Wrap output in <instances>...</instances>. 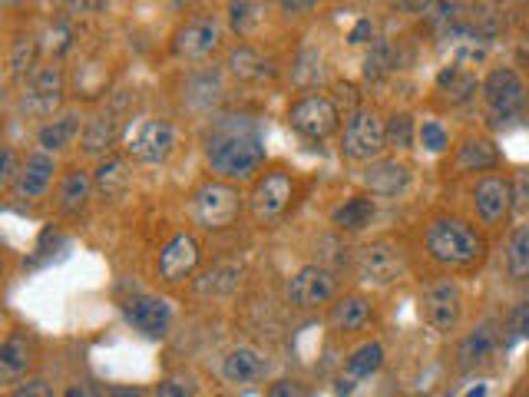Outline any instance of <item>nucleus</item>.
<instances>
[{"label":"nucleus","instance_id":"2f4dec72","mask_svg":"<svg viewBox=\"0 0 529 397\" xmlns=\"http://www.w3.org/2000/svg\"><path fill=\"white\" fill-rule=\"evenodd\" d=\"M377 216V202L371 192H361V196H351L338 202V206L331 209V225L338 232H364L367 225L374 222Z\"/></svg>","mask_w":529,"mask_h":397},{"label":"nucleus","instance_id":"a211bd4d","mask_svg":"<svg viewBox=\"0 0 529 397\" xmlns=\"http://www.w3.org/2000/svg\"><path fill=\"white\" fill-rule=\"evenodd\" d=\"M202 262V245L192 232H176L172 239L159 249L156 272L166 285H179L186 278L196 275V268Z\"/></svg>","mask_w":529,"mask_h":397},{"label":"nucleus","instance_id":"9b49d317","mask_svg":"<svg viewBox=\"0 0 529 397\" xmlns=\"http://www.w3.org/2000/svg\"><path fill=\"white\" fill-rule=\"evenodd\" d=\"M288 126L311 143H325L341 126V106L328 93H305L288 103Z\"/></svg>","mask_w":529,"mask_h":397},{"label":"nucleus","instance_id":"412c9836","mask_svg":"<svg viewBox=\"0 0 529 397\" xmlns=\"http://www.w3.org/2000/svg\"><path fill=\"white\" fill-rule=\"evenodd\" d=\"M222 381L232 388H252V384L265 381L272 374V361L268 354L255 345H235L222 354Z\"/></svg>","mask_w":529,"mask_h":397},{"label":"nucleus","instance_id":"e433bc0d","mask_svg":"<svg viewBox=\"0 0 529 397\" xmlns=\"http://www.w3.org/2000/svg\"><path fill=\"white\" fill-rule=\"evenodd\" d=\"M291 80H295L301 90H315L318 83L325 80V53H321L318 47L301 50L295 67H291Z\"/></svg>","mask_w":529,"mask_h":397},{"label":"nucleus","instance_id":"a878e982","mask_svg":"<svg viewBox=\"0 0 529 397\" xmlns=\"http://www.w3.org/2000/svg\"><path fill=\"white\" fill-rule=\"evenodd\" d=\"M374 318V305L367 295H338L328 308V328L338 331V335H354V331H364Z\"/></svg>","mask_w":529,"mask_h":397},{"label":"nucleus","instance_id":"c756f323","mask_svg":"<svg viewBox=\"0 0 529 397\" xmlns=\"http://www.w3.org/2000/svg\"><path fill=\"white\" fill-rule=\"evenodd\" d=\"M272 4H278V0H229V4H225L229 30H232L235 37L252 40L258 30L265 27L268 10H272Z\"/></svg>","mask_w":529,"mask_h":397},{"label":"nucleus","instance_id":"f8f14e48","mask_svg":"<svg viewBox=\"0 0 529 397\" xmlns=\"http://www.w3.org/2000/svg\"><path fill=\"white\" fill-rule=\"evenodd\" d=\"M63 90H67V80H63L60 63L37 67L24 80V90H20V96H17V110L30 116V120H50V116L60 113L63 96H67Z\"/></svg>","mask_w":529,"mask_h":397},{"label":"nucleus","instance_id":"20e7f679","mask_svg":"<svg viewBox=\"0 0 529 397\" xmlns=\"http://www.w3.org/2000/svg\"><path fill=\"white\" fill-rule=\"evenodd\" d=\"M480 103L493 130L510 126L529 113V83L516 67H493L480 83Z\"/></svg>","mask_w":529,"mask_h":397},{"label":"nucleus","instance_id":"a19ab883","mask_svg":"<svg viewBox=\"0 0 529 397\" xmlns=\"http://www.w3.org/2000/svg\"><path fill=\"white\" fill-rule=\"evenodd\" d=\"M394 70V53H391V44H374V50L367 53V60H364V77L367 80H377V77H384V73H391Z\"/></svg>","mask_w":529,"mask_h":397},{"label":"nucleus","instance_id":"423d86ee","mask_svg":"<svg viewBox=\"0 0 529 397\" xmlns=\"http://www.w3.org/2000/svg\"><path fill=\"white\" fill-rule=\"evenodd\" d=\"M242 209H245V196L239 192V186H235V182H225V179H215V176L205 179L189 199L192 219H196V225L205 232L232 229V225L239 222Z\"/></svg>","mask_w":529,"mask_h":397},{"label":"nucleus","instance_id":"4be33fe9","mask_svg":"<svg viewBox=\"0 0 529 397\" xmlns=\"http://www.w3.org/2000/svg\"><path fill=\"white\" fill-rule=\"evenodd\" d=\"M53 179H57V159L43 149H34L30 156H24V166H20L17 182L10 186V196L20 202H37L50 192Z\"/></svg>","mask_w":529,"mask_h":397},{"label":"nucleus","instance_id":"473e14b6","mask_svg":"<svg viewBox=\"0 0 529 397\" xmlns=\"http://www.w3.org/2000/svg\"><path fill=\"white\" fill-rule=\"evenodd\" d=\"M480 83H483V80L473 77L470 70L450 67V70H444V73L437 77V93H444L447 106L460 110V106H467V103H473V100L480 96Z\"/></svg>","mask_w":529,"mask_h":397},{"label":"nucleus","instance_id":"b1692460","mask_svg":"<svg viewBox=\"0 0 529 397\" xmlns=\"http://www.w3.org/2000/svg\"><path fill=\"white\" fill-rule=\"evenodd\" d=\"M83 126L86 120L77 110H63L57 116H50V120H43L37 130V149H43V153H50V156L67 153V149L83 136Z\"/></svg>","mask_w":529,"mask_h":397},{"label":"nucleus","instance_id":"8fccbe9b","mask_svg":"<svg viewBox=\"0 0 529 397\" xmlns=\"http://www.w3.org/2000/svg\"><path fill=\"white\" fill-rule=\"evenodd\" d=\"M103 0H70V7L77 10V14H86V10H96Z\"/></svg>","mask_w":529,"mask_h":397},{"label":"nucleus","instance_id":"ea45409f","mask_svg":"<svg viewBox=\"0 0 529 397\" xmlns=\"http://www.w3.org/2000/svg\"><path fill=\"white\" fill-rule=\"evenodd\" d=\"M156 397H199V384L186 371L169 374V378L156 384Z\"/></svg>","mask_w":529,"mask_h":397},{"label":"nucleus","instance_id":"ddd939ff","mask_svg":"<svg viewBox=\"0 0 529 397\" xmlns=\"http://www.w3.org/2000/svg\"><path fill=\"white\" fill-rule=\"evenodd\" d=\"M338 298V275L328 265L308 262L285 282V302L298 311H315Z\"/></svg>","mask_w":529,"mask_h":397},{"label":"nucleus","instance_id":"37998d69","mask_svg":"<svg viewBox=\"0 0 529 397\" xmlns=\"http://www.w3.org/2000/svg\"><path fill=\"white\" fill-rule=\"evenodd\" d=\"M510 179H513V212L520 219H529V166H516Z\"/></svg>","mask_w":529,"mask_h":397},{"label":"nucleus","instance_id":"6ab92c4d","mask_svg":"<svg viewBox=\"0 0 529 397\" xmlns=\"http://www.w3.org/2000/svg\"><path fill=\"white\" fill-rule=\"evenodd\" d=\"M361 182L377 199H401L410 192V186H414V169L397 156H381L364 166Z\"/></svg>","mask_w":529,"mask_h":397},{"label":"nucleus","instance_id":"cd10ccee","mask_svg":"<svg viewBox=\"0 0 529 397\" xmlns=\"http://www.w3.org/2000/svg\"><path fill=\"white\" fill-rule=\"evenodd\" d=\"M34 361H37L34 341L24 331H10L4 345H0V378H4V384H17L20 378H27Z\"/></svg>","mask_w":529,"mask_h":397},{"label":"nucleus","instance_id":"dca6fc26","mask_svg":"<svg viewBox=\"0 0 529 397\" xmlns=\"http://www.w3.org/2000/svg\"><path fill=\"white\" fill-rule=\"evenodd\" d=\"M120 311L143 338L159 341V338H166L169 328H172V305L156 292H143V288H136L133 295H126L120 302Z\"/></svg>","mask_w":529,"mask_h":397},{"label":"nucleus","instance_id":"bb28decb","mask_svg":"<svg viewBox=\"0 0 529 397\" xmlns=\"http://www.w3.org/2000/svg\"><path fill=\"white\" fill-rule=\"evenodd\" d=\"M503 275L510 285H529V219L510 225V232H506Z\"/></svg>","mask_w":529,"mask_h":397},{"label":"nucleus","instance_id":"6e6552de","mask_svg":"<svg viewBox=\"0 0 529 397\" xmlns=\"http://www.w3.org/2000/svg\"><path fill=\"white\" fill-rule=\"evenodd\" d=\"M295 196H298L295 176L288 169H268V173H258V179L252 182L245 209L255 225H275L295 206Z\"/></svg>","mask_w":529,"mask_h":397},{"label":"nucleus","instance_id":"1a4fd4ad","mask_svg":"<svg viewBox=\"0 0 529 397\" xmlns=\"http://www.w3.org/2000/svg\"><path fill=\"white\" fill-rule=\"evenodd\" d=\"M387 153V120H381L377 110H354L344 116V133H341V156L348 163H374Z\"/></svg>","mask_w":529,"mask_h":397},{"label":"nucleus","instance_id":"5701e85b","mask_svg":"<svg viewBox=\"0 0 529 397\" xmlns=\"http://www.w3.org/2000/svg\"><path fill=\"white\" fill-rule=\"evenodd\" d=\"M225 70L232 73L239 83H272L278 77V63L272 57H265L262 50L252 47V44H239L229 50V57H225Z\"/></svg>","mask_w":529,"mask_h":397},{"label":"nucleus","instance_id":"c03bdc74","mask_svg":"<svg viewBox=\"0 0 529 397\" xmlns=\"http://www.w3.org/2000/svg\"><path fill=\"white\" fill-rule=\"evenodd\" d=\"M20 166H24V159L17 156V149H14V146H4V169H0V189L10 192V186H14L17 176H20Z\"/></svg>","mask_w":529,"mask_h":397},{"label":"nucleus","instance_id":"aec40b11","mask_svg":"<svg viewBox=\"0 0 529 397\" xmlns=\"http://www.w3.org/2000/svg\"><path fill=\"white\" fill-rule=\"evenodd\" d=\"M123 103H113V106H106V110L100 113H93L90 120H86L83 126V136H80V146H83V153L90 156V159H106V156H113V146L120 143V136H123Z\"/></svg>","mask_w":529,"mask_h":397},{"label":"nucleus","instance_id":"79ce46f5","mask_svg":"<svg viewBox=\"0 0 529 397\" xmlns=\"http://www.w3.org/2000/svg\"><path fill=\"white\" fill-rule=\"evenodd\" d=\"M503 321H506V335H510V341H529V298L516 302Z\"/></svg>","mask_w":529,"mask_h":397},{"label":"nucleus","instance_id":"6e6d98bb","mask_svg":"<svg viewBox=\"0 0 529 397\" xmlns=\"http://www.w3.org/2000/svg\"><path fill=\"white\" fill-rule=\"evenodd\" d=\"M526 397H529V394H526Z\"/></svg>","mask_w":529,"mask_h":397},{"label":"nucleus","instance_id":"4468645a","mask_svg":"<svg viewBox=\"0 0 529 397\" xmlns=\"http://www.w3.org/2000/svg\"><path fill=\"white\" fill-rule=\"evenodd\" d=\"M222 37L225 30L215 17H192L176 27V34L169 40V50L182 63H205L222 50Z\"/></svg>","mask_w":529,"mask_h":397},{"label":"nucleus","instance_id":"39448f33","mask_svg":"<svg viewBox=\"0 0 529 397\" xmlns=\"http://www.w3.org/2000/svg\"><path fill=\"white\" fill-rule=\"evenodd\" d=\"M470 209L477 225H483L487 232H503L510 229L513 222V179L503 169H493V173L473 176L470 189H467Z\"/></svg>","mask_w":529,"mask_h":397},{"label":"nucleus","instance_id":"f3484780","mask_svg":"<svg viewBox=\"0 0 529 397\" xmlns=\"http://www.w3.org/2000/svg\"><path fill=\"white\" fill-rule=\"evenodd\" d=\"M176 139L179 133L169 120H146L126 139V156L139 166H163L176 153Z\"/></svg>","mask_w":529,"mask_h":397},{"label":"nucleus","instance_id":"393cba45","mask_svg":"<svg viewBox=\"0 0 529 397\" xmlns=\"http://www.w3.org/2000/svg\"><path fill=\"white\" fill-rule=\"evenodd\" d=\"M384 358H387V351H384L381 341H364V345L354 348V351L348 354V361H344V371H341V378H338L341 397L351 394L361 381L374 378V374L384 368Z\"/></svg>","mask_w":529,"mask_h":397},{"label":"nucleus","instance_id":"c85d7f7f","mask_svg":"<svg viewBox=\"0 0 529 397\" xmlns=\"http://www.w3.org/2000/svg\"><path fill=\"white\" fill-rule=\"evenodd\" d=\"M96 192V179L93 173H86V169H70V173H63L60 186H57V209L63 216H80V212L90 206Z\"/></svg>","mask_w":529,"mask_h":397},{"label":"nucleus","instance_id":"f03ea898","mask_svg":"<svg viewBox=\"0 0 529 397\" xmlns=\"http://www.w3.org/2000/svg\"><path fill=\"white\" fill-rule=\"evenodd\" d=\"M265 159H268L265 136L245 116L215 120L209 136H205V166H209V173L215 179H225V182L258 179Z\"/></svg>","mask_w":529,"mask_h":397},{"label":"nucleus","instance_id":"0eeeda50","mask_svg":"<svg viewBox=\"0 0 529 397\" xmlns=\"http://www.w3.org/2000/svg\"><path fill=\"white\" fill-rule=\"evenodd\" d=\"M410 272L407 252L397 239H371L364 242L358 252H354V275H358L361 285L371 288H391L397 282H404Z\"/></svg>","mask_w":529,"mask_h":397},{"label":"nucleus","instance_id":"72a5a7b5","mask_svg":"<svg viewBox=\"0 0 529 397\" xmlns=\"http://www.w3.org/2000/svg\"><path fill=\"white\" fill-rule=\"evenodd\" d=\"M242 275H245V268L239 262H222L196 278V292L202 298H225L242 285Z\"/></svg>","mask_w":529,"mask_h":397},{"label":"nucleus","instance_id":"49530a36","mask_svg":"<svg viewBox=\"0 0 529 397\" xmlns=\"http://www.w3.org/2000/svg\"><path fill=\"white\" fill-rule=\"evenodd\" d=\"M318 4H321V0H278L282 14H288V17H308Z\"/></svg>","mask_w":529,"mask_h":397},{"label":"nucleus","instance_id":"58836bf2","mask_svg":"<svg viewBox=\"0 0 529 397\" xmlns=\"http://www.w3.org/2000/svg\"><path fill=\"white\" fill-rule=\"evenodd\" d=\"M417 143L424 146L430 156H444L450 149V133L440 120H424L417 130Z\"/></svg>","mask_w":529,"mask_h":397},{"label":"nucleus","instance_id":"603ef678","mask_svg":"<svg viewBox=\"0 0 529 397\" xmlns=\"http://www.w3.org/2000/svg\"><path fill=\"white\" fill-rule=\"evenodd\" d=\"M67 397H90V394H86L83 384H70V388H67Z\"/></svg>","mask_w":529,"mask_h":397},{"label":"nucleus","instance_id":"7ed1b4c3","mask_svg":"<svg viewBox=\"0 0 529 397\" xmlns=\"http://www.w3.org/2000/svg\"><path fill=\"white\" fill-rule=\"evenodd\" d=\"M467 305H470L467 288H463L457 275L430 278L417 295V308H420L424 325L444 338L457 335V331L463 328V321H467Z\"/></svg>","mask_w":529,"mask_h":397},{"label":"nucleus","instance_id":"7c9ffc66","mask_svg":"<svg viewBox=\"0 0 529 397\" xmlns=\"http://www.w3.org/2000/svg\"><path fill=\"white\" fill-rule=\"evenodd\" d=\"M222 96H225V83H222L219 70L192 73V77L186 80V87H182V103L192 106V110H202V113L215 110V106L222 103Z\"/></svg>","mask_w":529,"mask_h":397},{"label":"nucleus","instance_id":"f257e3e1","mask_svg":"<svg viewBox=\"0 0 529 397\" xmlns=\"http://www.w3.org/2000/svg\"><path fill=\"white\" fill-rule=\"evenodd\" d=\"M427 259L440 268V275H470L480 272L490 259V235L477 219L457 212H434L420 232Z\"/></svg>","mask_w":529,"mask_h":397},{"label":"nucleus","instance_id":"3c124183","mask_svg":"<svg viewBox=\"0 0 529 397\" xmlns=\"http://www.w3.org/2000/svg\"><path fill=\"white\" fill-rule=\"evenodd\" d=\"M106 397H146V391H139V388H113Z\"/></svg>","mask_w":529,"mask_h":397},{"label":"nucleus","instance_id":"f704fd0d","mask_svg":"<svg viewBox=\"0 0 529 397\" xmlns=\"http://www.w3.org/2000/svg\"><path fill=\"white\" fill-rule=\"evenodd\" d=\"M93 179H96V189H100L106 199H123L129 192V186H133V173H129V166H126L123 156L100 159Z\"/></svg>","mask_w":529,"mask_h":397},{"label":"nucleus","instance_id":"9d476101","mask_svg":"<svg viewBox=\"0 0 529 397\" xmlns=\"http://www.w3.org/2000/svg\"><path fill=\"white\" fill-rule=\"evenodd\" d=\"M510 345V335H506V321L500 318H483L473 328H467L457 338V348H453V364H457L460 374H473L496 358L500 351Z\"/></svg>","mask_w":529,"mask_h":397},{"label":"nucleus","instance_id":"09e8293b","mask_svg":"<svg viewBox=\"0 0 529 397\" xmlns=\"http://www.w3.org/2000/svg\"><path fill=\"white\" fill-rule=\"evenodd\" d=\"M268 397H298V388L291 381H278V384H272Z\"/></svg>","mask_w":529,"mask_h":397},{"label":"nucleus","instance_id":"c9c22d12","mask_svg":"<svg viewBox=\"0 0 529 397\" xmlns=\"http://www.w3.org/2000/svg\"><path fill=\"white\" fill-rule=\"evenodd\" d=\"M37 60H40V40L34 34L17 37L14 44H10V53H7L10 77H14V80H27L30 73L37 70Z\"/></svg>","mask_w":529,"mask_h":397},{"label":"nucleus","instance_id":"5fc2aeb1","mask_svg":"<svg viewBox=\"0 0 529 397\" xmlns=\"http://www.w3.org/2000/svg\"><path fill=\"white\" fill-rule=\"evenodd\" d=\"M526 44H529V24H526Z\"/></svg>","mask_w":529,"mask_h":397},{"label":"nucleus","instance_id":"4c0bfd02","mask_svg":"<svg viewBox=\"0 0 529 397\" xmlns=\"http://www.w3.org/2000/svg\"><path fill=\"white\" fill-rule=\"evenodd\" d=\"M417 120H414V113H391L387 116V149H394V153H410L417 143Z\"/></svg>","mask_w":529,"mask_h":397},{"label":"nucleus","instance_id":"864d4df0","mask_svg":"<svg viewBox=\"0 0 529 397\" xmlns=\"http://www.w3.org/2000/svg\"><path fill=\"white\" fill-rule=\"evenodd\" d=\"M176 7H189V4H196V0H172Z\"/></svg>","mask_w":529,"mask_h":397},{"label":"nucleus","instance_id":"a18cd8bd","mask_svg":"<svg viewBox=\"0 0 529 397\" xmlns=\"http://www.w3.org/2000/svg\"><path fill=\"white\" fill-rule=\"evenodd\" d=\"M7 397H53V391L43 378H30V381H20Z\"/></svg>","mask_w":529,"mask_h":397},{"label":"nucleus","instance_id":"de8ad7c7","mask_svg":"<svg viewBox=\"0 0 529 397\" xmlns=\"http://www.w3.org/2000/svg\"><path fill=\"white\" fill-rule=\"evenodd\" d=\"M371 34H374L371 20H361V24L351 30V37H348V40H351V44H367V40H364V37H371Z\"/></svg>","mask_w":529,"mask_h":397},{"label":"nucleus","instance_id":"2eb2a0df","mask_svg":"<svg viewBox=\"0 0 529 397\" xmlns=\"http://www.w3.org/2000/svg\"><path fill=\"white\" fill-rule=\"evenodd\" d=\"M503 149L490 133H467L450 149V176H483L503 169Z\"/></svg>","mask_w":529,"mask_h":397}]
</instances>
